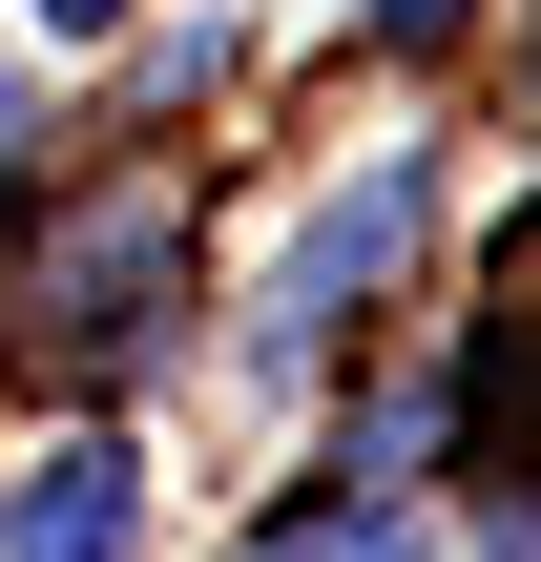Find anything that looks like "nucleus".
<instances>
[{
  "mask_svg": "<svg viewBox=\"0 0 541 562\" xmlns=\"http://www.w3.org/2000/svg\"><path fill=\"white\" fill-rule=\"evenodd\" d=\"M396 250H417V167H354V188L313 209V250L271 271V355H292V334H334V313H354V292L396 271Z\"/></svg>",
  "mask_w": 541,
  "mask_h": 562,
  "instance_id": "1",
  "label": "nucleus"
},
{
  "mask_svg": "<svg viewBox=\"0 0 541 562\" xmlns=\"http://www.w3.org/2000/svg\"><path fill=\"white\" fill-rule=\"evenodd\" d=\"M146 542V480H125V438H63L42 480H21V521H0V562H125Z\"/></svg>",
  "mask_w": 541,
  "mask_h": 562,
  "instance_id": "2",
  "label": "nucleus"
},
{
  "mask_svg": "<svg viewBox=\"0 0 541 562\" xmlns=\"http://www.w3.org/2000/svg\"><path fill=\"white\" fill-rule=\"evenodd\" d=\"M375 42H459V0H375Z\"/></svg>",
  "mask_w": 541,
  "mask_h": 562,
  "instance_id": "3",
  "label": "nucleus"
},
{
  "mask_svg": "<svg viewBox=\"0 0 541 562\" xmlns=\"http://www.w3.org/2000/svg\"><path fill=\"white\" fill-rule=\"evenodd\" d=\"M313 562H438V542H417V521H375V542H313Z\"/></svg>",
  "mask_w": 541,
  "mask_h": 562,
  "instance_id": "4",
  "label": "nucleus"
},
{
  "mask_svg": "<svg viewBox=\"0 0 541 562\" xmlns=\"http://www.w3.org/2000/svg\"><path fill=\"white\" fill-rule=\"evenodd\" d=\"M21 21H63V42H104V21H125V0H21Z\"/></svg>",
  "mask_w": 541,
  "mask_h": 562,
  "instance_id": "5",
  "label": "nucleus"
}]
</instances>
